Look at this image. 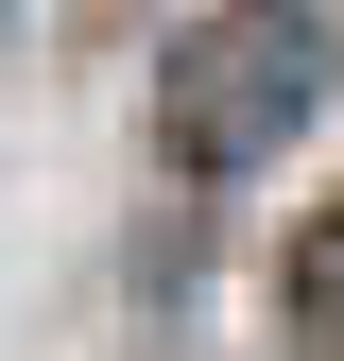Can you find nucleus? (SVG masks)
Segmentation results:
<instances>
[{
    "instance_id": "nucleus-1",
    "label": "nucleus",
    "mask_w": 344,
    "mask_h": 361,
    "mask_svg": "<svg viewBox=\"0 0 344 361\" xmlns=\"http://www.w3.org/2000/svg\"><path fill=\"white\" fill-rule=\"evenodd\" d=\"M310 69H327V52H310V18H293V0H276V18H224V35H190V52L155 69V104H172V155H190V172H258L293 121H310Z\"/></svg>"
},
{
    "instance_id": "nucleus-2",
    "label": "nucleus",
    "mask_w": 344,
    "mask_h": 361,
    "mask_svg": "<svg viewBox=\"0 0 344 361\" xmlns=\"http://www.w3.org/2000/svg\"><path fill=\"white\" fill-rule=\"evenodd\" d=\"M276 327H293V361H344V207L293 224V293H276Z\"/></svg>"
}]
</instances>
